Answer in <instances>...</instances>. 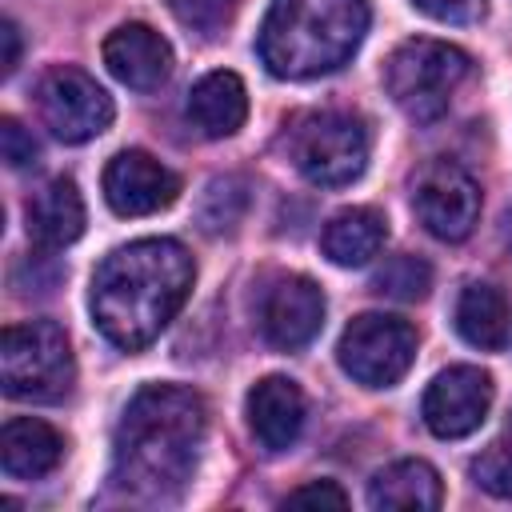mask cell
Listing matches in <instances>:
<instances>
[{"label": "cell", "mask_w": 512, "mask_h": 512, "mask_svg": "<svg viewBox=\"0 0 512 512\" xmlns=\"http://www.w3.org/2000/svg\"><path fill=\"white\" fill-rule=\"evenodd\" d=\"M292 168L320 188H344L368 168V128L352 112H308L284 132Z\"/></svg>", "instance_id": "8992f818"}, {"label": "cell", "mask_w": 512, "mask_h": 512, "mask_svg": "<svg viewBox=\"0 0 512 512\" xmlns=\"http://www.w3.org/2000/svg\"><path fill=\"white\" fill-rule=\"evenodd\" d=\"M104 64L120 84L136 92H152L172 72V48L148 24H120L104 40Z\"/></svg>", "instance_id": "4fadbf2b"}, {"label": "cell", "mask_w": 512, "mask_h": 512, "mask_svg": "<svg viewBox=\"0 0 512 512\" xmlns=\"http://www.w3.org/2000/svg\"><path fill=\"white\" fill-rule=\"evenodd\" d=\"M468 72H472L468 52H460L456 44H444V40L416 36V40H404L388 56L384 84L408 120L432 124L448 112V104H452V96Z\"/></svg>", "instance_id": "277c9868"}, {"label": "cell", "mask_w": 512, "mask_h": 512, "mask_svg": "<svg viewBox=\"0 0 512 512\" xmlns=\"http://www.w3.org/2000/svg\"><path fill=\"white\" fill-rule=\"evenodd\" d=\"M456 332L484 352H500L508 344V300L492 284H468L456 300Z\"/></svg>", "instance_id": "ffe728a7"}, {"label": "cell", "mask_w": 512, "mask_h": 512, "mask_svg": "<svg viewBox=\"0 0 512 512\" xmlns=\"http://www.w3.org/2000/svg\"><path fill=\"white\" fill-rule=\"evenodd\" d=\"M384 236H388V224L376 208H344L324 224L320 244H324V256L332 264L360 268L384 248Z\"/></svg>", "instance_id": "d6986e66"}, {"label": "cell", "mask_w": 512, "mask_h": 512, "mask_svg": "<svg viewBox=\"0 0 512 512\" xmlns=\"http://www.w3.org/2000/svg\"><path fill=\"white\" fill-rule=\"evenodd\" d=\"M196 264L184 244L168 236L132 240L100 260L92 272V320L124 352L148 348L184 308Z\"/></svg>", "instance_id": "6da1fadb"}, {"label": "cell", "mask_w": 512, "mask_h": 512, "mask_svg": "<svg viewBox=\"0 0 512 512\" xmlns=\"http://www.w3.org/2000/svg\"><path fill=\"white\" fill-rule=\"evenodd\" d=\"M64 456V436L32 416H16L0 432V464L12 480H40Z\"/></svg>", "instance_id": "9a60e30c"}, {"label": "cell", "mask_w": 512, "mask_h": 512, "mask_svg": "<svg viewBox=\"0 0 512 512\" xmlns=\"http://www.w3.org/2000/svg\"><path fill=\"white\" fill-rule=\"evenodd\" d=\"M40 116L64 144H84L112 124V96L80 68H52L40 80Z\"/></svg>", "instance_id": "ba28073f"}, {"label": "cell", "mask_w": 512, "mask_h": 512, "mask_svg": "<svg viewBox=\"0 0 512 512\" xmlns=\"http://www.w3.org/2000/svg\"><path fill=\"white\" fill-rule=\"evenodd\" d=\"M432 288V268L420 256H392L384 260V268L372 276V292L388 296V300H424Z\"/></svg>", "instance_id": "44dd1931"}, {"label": "cell", "mask_w": 512, "mask_h": 512, "mask_svg": "<svg viewBox=\"0 0 512 512\" xmlns=\"http://www.w3.org/2000/svg\"><path fill=\"white\" fill-rule=\"evenodd\" d=\"M412 208L420 216V224L436 236V240H464L476 220H480V188L476 180L452 164V160H432L412 188Z\"/></svg>", "instance_id": "9c48e42d"}, {"label": "cell", "mask_w": 512, "mask_h": 512, "mask_svg": "<svg viewBox=\"0 0 512 512\" xmlns=\"http://www.w3.org/2000/svg\"><path fill=\"white\" fill-rule=\"evenodd\" d=\"M508 236H512V212H508Z\"/></svg>", "instance_id": "f1b7e54d"}, {"label": "cell", "mask_w": 512, "mask_h": 512, "mask_svg": "<svg viewBox=\"0 0 512 512\" xmlns=\"http://www.w3.org/2000/svg\"><path fill=\"white\" fill-rule=\"evenodd\" d=\"M336 356L356 384L392 388L416 360V328L388 312H364L344 328Z\"/></svg>", "instance_id": "52a82bcc"}, {"label": "cell", "mask_w": 512, "mask_h": 512, "mask_svg": "<svg viewBox=\"0 0 512 512\" xmlns=\"http://www.w3.org/2000/svg\"><path fill=\"white\" fill-rule=\"evenodd\" d=\"M204 400L184 384H144L120 412L112 436V480L128 496H176L200 460Z\"/></svg>", "instance_id": "7a4b0ae2"}, {"label": "cell", "mask_w": 512, "mask_h": 512, "mask_svg": "<svg viewBox=\"0 0 512 512\" xmlns=\"http://www.w3.org/2000/svg\"><path fill=\"white\" fill-rule=\"evenodd\" d=\"M324 324V292L308 276H284L268 288L260 304V328L272 348L296 352L304 348Z\"/></svg>", "instance_id": "7c38bea8"}, {"label": "cell", "mask_w": 512, "mask_h": 512, "mask_svg": "<svg viewBox=\"0 0 512 512\" xmlns=\"http://www.w3.org/2000/svg\"><path fill=\"white\" fill-rule=\"evenodd\" d=\"M0 72L4 76H12L16 72V64H20V28L12 24V20H4L0 24Z\"/></svg>", "instance_id": "83f0119b"}, {"label": "cell", "mask_w": 512, "mask_h": 512, "mask_svg": "<svg viewBox=\"0 0 512 512\" xmlns=\"http://www.w3.org/2000/svg\"><path fill=\"white\" fill-rule=\"evenodd\" d=\"M244 204H248V192L240 180H232V176L212 180L204 192V204H200V224L208 232H228L244 216Z\"/></svg>", "instance_id": "7402d4cb"}, {"label": "cell", "mask_w": 512, "mask_h": 512, "mask_svg": "<svg viewBox=\"0 0 512 512\" xmlns=\"http://www.w3.org/2000/svg\"><path fill=\"white\" fill-rule=\"evenodd\" d=\"M168 8L184 28L200 32V36H216L232 20L236 0H168Z\"/></svg>", "instance_id": "cb8c5ba5"}, {"label": "cell", "mask_w": 512, "mask_h": 512, "mask_svg": "<svg viewBox=\"0 0 512 512\" xmlns=\"http://www.w3.org/2000/svg\"><path fill=\"white\" fill-rule=\"evenodd\" d=\"M180 196V176L140 148L116 152L104 168V200L116 216H152Z\"/></svg>", "instance_id": "8fae6325"}, {"label": "cell", "mask_w": 512, "mask_h": 512, "mask_svg": "<svg viewBox=\"0 0 512 512\" xmlns=\"http://www.w3.org/2000/svg\"><path fill=\"white\" fill-rule=\"evenodd\" d=\"M368 504L384 512H432L444 504V484L424 460H396L368 484Z\"/></svg>", "instance_id": "2e32d148"}, {"label": "cell", "mask_w": 512, "mask_h": 512, "mask_svg": "<svg viewBox=\"0 0 512 512\" xmlns=\"http://www.w3.org/2000/svg\"><path fill=\"white\" fill-rule=\"evenodd\" d=\"M412 4L440 24H476L488 12V0H412Z\"/></svg>", "instance_id": "484cf974"}, {"label": "cell", "mask_w": 512, "mask_h": 512, "mask_svg": "<svg viewBox=\"0 0 512 512\" xmlns=\"http://www.w3.org/2000/svg\"><path fill=\"white\" fill-rule=\"evenodd\" d=\"M472 480L488 492V496H496V500H512V444L508 440H496V444H488L476 460H472Z\"/></svg>", "instance_id": "603a6c76"}, {"label": "cell", "mask_w": 512, "mask_h": 512, "mask_svg": "<svg viewBox=\"0 0 512 512\" xmlns=\"http://www.w3.org/2000/svg\"><path fill=\"white\" fill-rule=\"evenodd\" d=\"M0 156H4L8 168H28V164H36L40 144H36V136H32L20 120L4 116V120H0Z\"/></svg>", "instance_id": "d4e9b609"}, {"label": "cell", "mask_w": 512, "mask_h": 512, "mask_svg": "<svg viewBox=\"0 0 512 512\" xmlns=\"http://www.w3.org/2000/svg\"><path fill=\"white\" fill-rule=\"evenodd\" d=\"M188 120L208 136L224 140L248 120V92L236 72H208L188 92Z\"/></svg>", "instance_id": "e0dca14e"}, {"label": "cell", "mask_w": 512, "mask_h": 512, "mask_svg": "<svg viewBox=\"0 0 512 512\" xmlns=\"http://www.w3.org/2000/svg\"><path fill=\"white\" fill-rule=\"evenodd\" d=\"M76 380L68 336L56 320H20L0 336V384L12 400H60Z\"/></svg>", "instance_id": "5b68a950"}, {"label": "cell", "mask_w": 512, "mask_h": 512, "mask_svg": "<svg viewBox=\"0 0 512 512\" xmlns=\"http://www.w3.org/2000/svg\"><path fill=\"white\" fill-rule=\"evenodd\" d=\"M488 408H492V376L484 368L456 364V368H444L428 384L420 416H424L432 436L460 440V436H468L484 424Z\"/></svg>", "instance_id": "30bf717a"}, {"label": "cell", "mask_w": 512, "mask_h": 512, "mask_svg": "<svg viewBox=\"0 0 512 512\" xmlns=\"http://www.w3.org/2000/svg\"><path fill=\"white\" fill-rule=\"evenodd\" d=\"M84 232V200L76 192L72 180H48L32 200H28V236L56 252V248H68L72 240H80Z\"/></svg>", "instance_id": "ac0fdd59"}, {"label": "cell", "mask_w": 512, "mask_h": 512, "mask_svg": "<svg viewBox=\"0 0 512 512\" xmlns=\"http://www.w3.org/2000/svg\"><path fill=\"white\" fill-rule=\"evenodd\" d=\"M368 32V0H276L260 28V60L280 80L336 72Z\"/></svg>", "instance_id": "3957f363"}, {"label": "cell", "mask_w": 512, "mask_h": 512, "mask_svg": "<svg viewBox=\"0 0 512 512\" xmlns=\"http://www.w3.org/2000/svg\"><path fill=\"white\" fill-rule=\"evenodd\" d=\"M284 504H292V508H324V504L328 508H348V492L340 484H332V480H312V484L288 492Z\"/></svg>", "instance_id": "4316f807"}, {"label": "cell", "mask_w": 512, "mask_h": 512, "mask_svg": "<svg viewBox=\"0 0 512 512\" xmlns=\"http://www.w3.org/2000/svg\"><path fill=\"white\" fill-rule=\"evenodd\" d=\"M304 392L288 376H264L248 392V428L264 452H284L304 432Z\"/></svg>", "instance_id": "5bb4252c"}]
</instances>
